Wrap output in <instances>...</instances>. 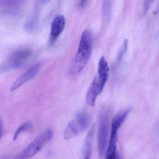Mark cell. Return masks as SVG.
<instances>
[{
	"instance_id": "cell-9",
	"label": "cell",
	"mask_w": 159,
	"mask_h": 159,
	"mask_svg": "<svg viewBox=\"0 0 159 159\" xmlns=\"http://www.w3.org/2000/svg\"><path fill=\"white\" fill-rule=\"evenodd\" d=\"M24 2L20 1H0V10L6 14L15 15L22 10Z\"/></svg>"
},
{
	"instance_id": "cell-12",
	"label": "cell",
	"mask_w": 159,
	"mask_h": 159,
	"mask_svg": "<svg viewBox=\"0 0 159 159\" xmlns=\"http://www.w3.org/2000/svg\"><path fill=\"white\" fill-rule=\"evenodd\" d=\"M154 1H147L145 2L144 4V12L147 13L150 7L151 6L152 4Z\"/></svg>"
},
{
	"instance_id": "cell-10",
	"label": "cell",
	"mask_w": 159,
	"mask_h": 159,
	"mask_svg": "<svg viewBox=\"0 0 159 159\" xmlns=\"http://www.w3.org/2000/svg\"><path fill=\"white\" fill-rule=\"evenodd\" d=\"M31 128H32V124L30 122H27L25 123L24 124L22 125L21 126H19L17 128V130L15 133L13 140L14 141L16 140L18 138V136L22 132L29 131Z\"/></svg>"
},
{
	"instance_id": "cell-2",
	"label": "cell",
	"mask_w": 159,
	"mask_h": 159,
	"mask_svg": "<svg viewBox=\"0 0 159 159\" xmlns=\"http://www.w3.org/2000/svg\"><path fill=\"white\" fill-rule=\"evenodd\" d=\"M109 67L107 61L104 57H102L98 64V73L95 76L90 85L86 96L87 104L94 107L98 97L100 94L109 75Z\"/></svg>"
},
{
	"instance_id": "cell-4",
	"label": "cell",
	"mask_w": 159,
	"mask_h": 159,
	"mask_svg": "<svg viewBox=\"0 0 159 159\" xmlns=\"http://www.w3.org/2000/svg\"><path fill=\"white\" fill-rule=\"evenodd\" d=\"M32 55L30 50L22 49L13 52L0 65V73L20 68L27 62Z\"/></svg>"
},
{
	"instance_id": "cell-7",
	"label": "cell",
	"mask_w": 159,
	"mask_h": 159,
	"mask_svg": "<svg viewBox=\"0 0 159 159\" xmlns=\"http://www.w3.org/2000/svg\"><path fill=\"white\" fill-rule=\"evenodd\" d=\"M42 65V64L41 62H38L33 65L25 73L21 75L12 85L11 91L13 92L17 90L22 85L34 78L40 69Z\"/></svg>"
},
{
	"instance_id": "cell-1",
	"label": "cell",
	"mask_w": 159,
	"mask_h": 159,
	"mask_svg": "<svg viewBox=\"0 0 159 159\" xmlns=\"http://www.w3.org/2000/svg\"><path fill=\"white\" fill-rule=\"evenodd\" d=\"M93 34L90 29L85 30L82 34L79 48L70 67V73L76 75L83 70L92 54Z\"/></svg>"
},
{
	"instance_id": "cell-13",
	"label": "cell",
	"mask_w": 159,
	"mask_h": 159,
	"mask_svg": "<svg viewBox=\"0 0 159 159\" xmlns=\"http://www.w3.org/2000/svg\"><path fill=\"white\" fill-rule=\"evenodd\" d=\"M3 134V125L2 119L0 116V139L1 138Z\"/></svg>"
},
{
	"instance_id": "cell-5",
	"label": "cell",
	"mask_w": 159,
	"mask_h": 159,
	"mask_svg": "<svg viewBox=\"0 0 159 159\" xmlns=\"http://www.w3.org/2000/svg\"><path fill=\"white\" fill-rule=\"evenodd\" d=\"M53 133L48 129L37 137L24 150L17 154L15 159H28L37 154L43 147L52 138Z\"/></svg>"
},
{
	"instance_id": "cell-8",
	"label": "cell",
	"mask_w": 159,
	"mask_h": 159,
	"mask_svg": "<svg viewBox=\"0 0 159 159\" xmlns=\"http://www.w3.org/2000/svg\"><path fill=\"white\" fill-rule=\"evenodd\" d=\"M66 24L65 17L62 15H58L54 18L51 24L50 36L51 43H53L60 36L65 29Z\"/></svg>"
},
{
	"instance_id": "cell-11",
	"label": "cell",
	"mask_w": 159,
	"mask_h": 159,
	"mask_svg": "<svg viewBox=\"0 0 159 159\" xmlns=\"http://www.w3.org/2000/svg\"><path fill=\"white\" fill-rule=\"evenodd\" d=\"M127 44H128V41L127 40V39L125 40L123 43L122 45L121 49H120V52H119V56H118L119 59L121 58L122 57L125 53L126 49H127Z\"/></svg>"
},
{
	"instance_id": "cell-14",
	"label": "cell",
	"mask_w": 159,
	"mask_h": 159,
	"mask_svg": "<svg viewBox=\"0 0 159 159\" xmlns=\"http://www.w3.org/2000/svg\"><path fill=\"white\" fill-rule=\"evenodd\" d=\"M86 1H82L80 2L79 3V7L80 8H82L85 5V3H86Z\"/></svg>"
},
{
	"instance_id": "cell-3",
	"label": "cell",
	"mask_w": 159,
	"mask_h": 159,
	"mask_svg": "<svg viewBox=\"0 0 159 159\" xmlns=\"http://www.w3.org/2000/svg\"><path fill=\"white\" fill-rule=\"evenodd\" d=\"M90 121L91 116L86 111H81L77 113L65 129L64 138L69 139L77 136L87 129Z\"/></svg>"
},
{
	"instance_id": "cell-6",
	"label": "cell",
	"mask_w": 159,
	"mask_h": 159,
	"mask_svg": "<svg viewBox=\"0 0 159 159\" xmlns=\"http://www.w3.org/2000/svg\"><path fill=\"white\" fill-rule=\"evenodd\" d=\"M109 119L106 111L100 112L99 117V128L98 134V148L99 158H102L106 152L108 135Z\"/></svg>"
}]
</instances>
